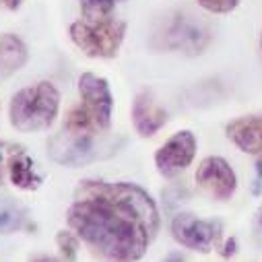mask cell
I'll return each mask as SVG.
<instances>
[{
    "label": "cell",
    "instance_id": "obj_19",
    "mask_svg": "<svg viewBox=\"0 0 262 262\" xmlns=\"http://www.w3.org/2000/svg\"><path fill=\"white\" fill-rule=\"evenodd\" d=\"M235 250H237V242H235V237H231L225 246H223V250H221V256L223 258H231L233 254H235Z\"/></svg>",
    "mask_w": 262,
    "mask_h": 262
},
{
    "label": "cell",
    "instance_id": "obj_10",
    "mask_svg": "<svg viewBox=\"0 0 262 262\" xmlns=\"http://www.w3.org/2000/svg\"><path fill=\"white\" fill-rule=\"evenodd\" d=\"M167 122V112L157 103L155 95L147 89L135 97L133 103V126L141 137H153Z\"/></svg>",
    "mask_w": 262,
    "mask_h": 262
},
{
    "label": "cell",
    "instance_id": "obj_17",
    "mask_svg": "<svg viewBox=\"0 0 262 262\" xmlns=\"http://www.w3.org/2000/svg\"><path fill=\"white\" fill-rule=\"evenodd\" d=\"M196 3H199L205 11H209V13L223 15V13L233 11L239 5V0H196Z\"/></svg>",
    "mask_w": 262,
    "mask_h": 262
},
{
    "label": "cell",
    "instance_id": "obj_13",
    "mask_svg": "<svg viewBox=\"0 0 262 262\" xmlns=\"http://www.w3.org/2000/svg\"><path fill=\"white\" fill-rule=\"evenodd\" d=\"M29 54L21 37L13 33H3L0 35V77H11L19 69L25 67Z\"/></svg>",
    "mask_w": 262,
    "mask_h": 262
},
{
    "label": "cell",
    "instance_id": "obj_9",
    "mask_svg": "<svg viewBox=\"0 0 262 262\" xmlns=\"http://www.w3.org/2000/svg\"><path fill=\"white\" fill-rule=\"evenodd\" d=\"M196 155V139L190 130L176 133L167 143L155 153V165L157 171L165 178L176 176L178 171L186 169Z\"/></svg>",
    "mask_w": 262,
    "mask_h": 262
},
{
    "label": "cell",
    "instance_id": "obj_24",
    "mask_svg": "<svg viewBox=\"0 0 262 262\" xmlns=\"http://www.w3.org/2000/svg\"><path fill=\"white\" fill-rule=\"evenodd\" d=\"M258 225H260V231H262V211H260V217H258Z\"/></svg>",
    "mask_w": 262,
    "mask_h": 262
},
{
    "label": "cell",
    "instance_id": "obj_5",
    "mask_svg": "<svg viewBox=\"0 0 262 262\" xmlns=\"http://www.w3.org/2000/svg\"><path fill=\"white\" fill-rule=\"evenodd\" d=\"M73 43L89 58H114L122 46L126 23L112 17L81 19L69 29Z\"/></svg>",
    "mask_w": 262,
    "mask_h": 262
},
{
    "label": "cell",
    "instance_id": "obj_25",
    "mask_svg": "<svg viewBox=\"0 0 262 262\" xmlns=\"http://www.w3.org/2000/svg\"><path fill=\"white\" fill-rule=\"evenodd\" d=\"M260 48H262V33H260Z\"/></svg>",
    "mask_w": 262,
    "mask_h": 262
},
{
    "label": "cell",
    "instance_id": "obj_20",
    "mask_svg": "<svg viewBox=\"0 0 262 262\" xmlns=\"http://www.w3.org/2000/svg\"><path fill=\"white\" fill-rule=\"evenodd\" d=\"M23 5V0H0V7H5L7 11H17Z\"/></svg>",
    "mask_w": 262,
    "mask_h": 262
},
{
    "label": "cell",
    "instance_id": "obj_6",
    "mask_svg": "<svg viewBox=\"0 0 262 262\" xmlns=\"http://www.w3.org/2000/svg\"><path fill=\"white\" fill-rule=\"evenodd\" d=\"M171 235L180 246L207 254L219 244L223 223L219 219H199L190 213H180L171 221Z\"/></svg>",
    "mask_w": 262,
    "mask_h": 262
},
{
    "label": "cell",
    "instance_id": "obj_14",
    "mask_svg": "<svg viewBox=\"0 0 262 262\" xmlns=\"http://www.w3.org/2000/svg\"><path fill=\"white\" fill-rule=\"evenodd\" d=\"M27 221V211L11 201H0V233H13Z\"/></svg>",
    "mask_w": 262,
    "mask_h": 262
},
{
    "label": "cell",
    "instance_id": "obj_21",
    "mask_svg": "<svg viewBox=\"0 0 262 262\" xmlns=\"http://www.w3.org/2000/svg\"><path fill=\"white\" fill-rule=\"evenodd\" d=\"M29 262H62V260H58L54 256H48V254H37L33 258H29Z\"/></svg>",
    "mask_w": 262,
    "mask_h": 262
},
{
    "label": "cell",
    "instance_id": "obj_11",
    "mask_svg": "<svg viewBox=\"0 0 262 262\" xmlns=\"http://www.w3.org/2000/svg\"><path fill=\"white\" fill-rule=\"evenodd\" d=\"M227 137L244 153H262V116H242L227 124Z\"/></svg>",
    "mask_w": 262,
    "mask_h": 262
},
{
    "label": "cell",
    "instance_id": "obj_2",
    "mask_svg": "<svg viewBox=\"0 0 262 262\" xmlns=\"http://www.w3.org/2000/svg\"><path fill=\"white\" fill-rule=\"evenodd\" d=\"M58 107V89L48 81H39L37 85L25 87L13 95L9 105V118L19 133H39V130H46L54 124Z\"/></svg>",
    "mask_w": 262,
    "mask_h": 262
},
{
    "label": "cell",
    "instance_id": "obj_18",
    "mask_svg": "<svg viewBox=\"0 0 262 262\" xmlns=\"http://www.w3.org/2000/svg\"><path fill=\"white\" fill-rule=\"evenodd\" d=\"M17 145L7 143V141H0V188H3L5 180L9 178V163H11V155L15 151Z\"/></svg>",
    "mask_w": 262,
    "mask_h": 262
},
{
    "label": "cell",
    "instance_id": "obj_15",
    "mask_svg": "<svg viewBox=\"0 0 262 262\" xmlns=\"http://www.w3.org/2000/svg\"><path fill=\"white\" fill-rule=\"evenodd\" d=\"M124 0H81V11L85 19H103L112 17L114 9Z\"/></svg>",
    "mask_w": 262,
    "mask_h": 262
},
{
    "label": "cell",
    "instance_id": "obj_3",
    "mask_svg": "<svg viewBox=\"0 0 262 262\" xmlns=\"http://www.w3.org/2000/svg\"><path fill=\"white\" fill-rule=\"evenodd\" d=\"M213 33L205 21L188 13H171L153 33V46L184 54H203L211 43Z\"/></svg>",
    "mask_w": 262,
    "mask_h": 262
},
{
    "label": "cell",
    "instance_id": "obj_12",
    "mask_svg": "<svg viewBox=\"0 0 262 262\" xmlns=\"http://www.w3.org/2000/svg\"><path fill=\"white\" fill-rule=\"evenodd\" d=\"M9 182L19 190H37L41 186V176L33 167V159L27 155V151L17 145L11 163H9Z\"/></svg>",
    "mask_w": 262,
    "mask_h": 262
},
{
    "label": "cell",
    "instance_id": "obj_23",
    "mask_svg": "<svg viewBox=\"0 0 262 262\" xmlns=\"http://www.w3.org/2000/svg\"><path fill=\"white\" fill-rule=\"evenodd\" d=\"M256 173L258 178H262V153H258V159H256Z\"/></svg>",
    "mask_w": 262,
    "mask_h": 262
},
{
    "label": "cell",
    "instance_id": "obj_8",
    "mask_svg": "<svg viewBox=\"0 0 262 262\" xmlns=\"http://www.w3.org/2000/svg\"><path fill=\"white\" fill-rule=\"evenodd\" d=\"M196 184H199L211 199L215 201H229L235 188H237V178L231 165L223 157H207L201 161L199 169H196Z\"/></svg>",
    "mask_w": 262,
    "mask_h": 262
},
{
    "label": "cell",
    "instance_id": "obj_7",
    "mask_svg": "<svg viewBox=\"0 0 262 262\" xmlns=\"http://www.w3.org/2000/svg\"><path fill=\"white\" fill-rule=\"evenodd\" d=\"M79 93H81V99H83V103L79 105L81 112L87 114L101 130L110 133L114 97H112L107 81L93 75V73H85L79 79Z\"/></svg>",
    "mask_w": 262,
    "mask_h": 262
},
{
    "label": "cell",
    "instance_id": "obj_16",
    "mask_svg": "<svg viewBox=\"0 0 262 262\" xmlns=\"http://www.w3.org/2000/svg\"><path fill=\"white\" fill-rule=\"evenodd\" d=\"M56 244L62 256V262H77L79 254V239L73 231H58L56 233Z\"/></svg>",
    "mask_w": 262,
    "mask_h": 262
},
{
    "label": "cell",
    "instance_id": "obj_4",
    "mask_svg": "<svg viewBox=\"0 0 262 262\" xmlns=\"http://www.w3.org/2000/svg\"><path fill=\"white\" fill-rule=\"evenodd\" d=\"M116 151L114 143L105 139V135H89V133H73L62 128L48 143L50 157L67 167H81L101 157H107Z\"/></svg>",
    "mask_w": 262,
    "mask_h": 262
},
{
    "label": "cell",
    "instance_id": "obj_22",
    "mask_svg": "<svg viewBox=\"0 0 262 262\" xmlns=\"http://www.w3.org/2000/svg\"><path fill=\"white\" fill-rule=\"evenodd\" d=\"M163 262H186V258H184V254H180V252H171V254H167V256L163 258Z\"/></svg>",
    "mask_w": 262,
    "mask_h": 262
},
{
    "label": "cell",
    "instance_id": "obj_1",
    "mask_svg": "<svg viewBox=\"0 0 262 262\" xmlns=\"http://www.w3.org/2000/svg\"><path fill=\"white\" fill-rule=\"evenodd\" d=\"M67 221L101 262L141 260L159 231V211L153 199L130 182H81Z\"/></svg>",
    "mask_w": 262,
    "mask_h": 262
}]
</instances>
